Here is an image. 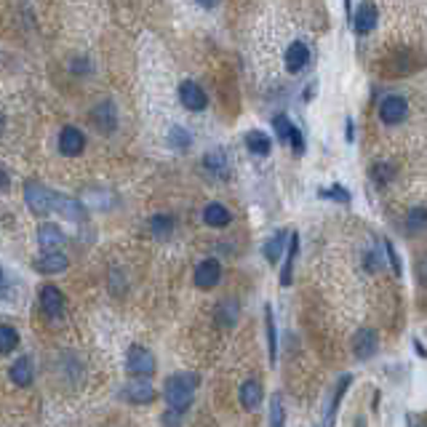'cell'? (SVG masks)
<instances>
[{
    "label": "cell",
    "instance_id": "6",
    "mask_svg": "<svg viewBox=\"0 0 427 427\" xmlns=\"http://www.w3.org/2000/svg\"><path fill=\"white\" fill-rule=\"evenodd\" d=\"M377 350H379V337H377V331L369 329V326L355 331V337H352V352H355L358 361H369V358H374Z\"/></svg>",
    "mask_w": 427,
    "mask_h": 427
},
{
    "label": "cell",
    "instance_id": "1",
    "mask_svg": "<svg viewBox=\"0 0 427 427\" xmlns=\"http://www.w3.org/2000/svg\"><path fill=\"white\" fill-rule=\"evenodd\" d=\"M195 384H198V377L190 372H179L174 377H168V382H166V404L171 406V411L174 414H182L187 411V406L193 404V395H195Z\"/></svg>",
    "mask_w": 427,
    "mask_h": 427
},
{
    "label": "cell",
    "instance_id": "15",
    "mask_svg": "<svg viewBox=\"0 0 427 427\" xmlns=\"http://www.w3.org/2000/svg\"><path fill=\"white\" fill-rule=\"evenodd\" d=\"M54 211H56V214H62V217H67V220H72V222H80L83 217H86V208H83V203H80V200H75V198L65 195V193H56Z\"/></svg>",
    "mask_w": 427,
    "mask_h": 427
},
{
    "label": "cell",
    "instance_id": "12",
    "mask_svg": "<svg viewBox=\"0 0 427 427\" xmlns=\"http://www.w3.org/2000/svg\"><path fill=\"white\" fill-rule=\"evenodd\" d=\"M307 65H310V48H307V43L296 40V43H291L286 48V70L288 72H302Z\"/></svg>",
    "mask_w": 427,
    "mask_h": 427
},
{
    "label": "cell",
    "instance_id": "32",
    "mask_svg": "<svg viewBox=\"0 0 427 427\" xmlns=\"http://www.w3.org/2000/svg\"><path fill=\"white\" fill-rule=\"evenodd\" d=\"M318 198H331V200H342V203H350V190L342 185H334V187H323V190H318Z\"/></svg>",
    "mask_w": 427,
    "mask_h": 427
},
{
    "label": "cell",
    "instance_id": "16",
    "mask_svg": "<svg viewBox=\"0 0 427 427\" xmlns=\"http://www.w3.org/2000/svg\"><path fill=\"white\" fill-rule=\"evenodd\" d=\"M91 121L97 123L99 131H115V126H118V115H115V107H112V102H102L94 107L91 112Z\"/></svg>",
    "mask_w": 427,
    "mask_h": 427
},
{
    "label": "cell",
    "instance_id": "26",
    "mask_svg": "<svg viewBox=\"0 0 427 427\" xmlns=\"http://www.w3.org/2000/svg\"><path fill=\"white\" fill-rule=\"evenodd\" d=\"M264 329H267V355H270V363L275 366V361H278V334H275V318L270 305H264Z\"/></svg>",
    "mask_w": 427,
    "mask_h": 427
},
{
    "label": "cell",
    "instance_id": "35",
    "mask_svg": "<svg viewBox=\"0 0 427 427\" xmlns=\"http://www.w3.org/2000/svg\"><path fill=\"white\" fill-rule=\"evenodd\" d=\"M419 275H422V281L427 283V256L422 259V264H419Z\"/></svg>",
    "mask_w": 427,
    "mask_h": 427
},
{
    "label": "cell",
    "instance_id": "13",
    "mask_svg": "<svg viewBox=\"0 0 427 427\" xmlns=\"http://www.w3.org/2000/svg\"><path fill=\"white\" fill-rule=\"evenodd\" d=\"M123 398H129V401L136 406H144L155 398V390L147 379H136V382H129L123 387Z\"/></svg>",
    "mask_w": 427,
    "mask_h": 427
},
{
    "label": "cell",
    "instance_id": "37",
    "mask_svg": "<svg viewBox=\"0 0 427 427\" xmlns=\"http://www.w3.org/2000/svg\"><path fill=\"white\" fill-rule=\"evenodd\" d=\"M355 427H366V419H363V416H361V414L355 416Z\"/></svg>",
    "mask_w": 427,
    "mask_h": 427
},
{
    "label": "cell",
    "instance_id": "8",
    "mask_svg": "<svg viewBox=\"0 0 427 427\" xmlns=\"http://www.w3.org/2000/svg\"><path fill=\"white\" fill-rule=\"evenodd\" d=\"M40 310L48 320H62L65 315V296L56 286H43L40 288Z\"/></svg>",
    "mask_w": 427,
    "mask_h": 427
},
{
    "label": "cell",
    "instance_id": "21",
    "mask_svg": "<svg viewBox=\"0 0 427 427\" xmlns=\"http://www.w3.org/2000/svg\"><path fill=\"white\" fill-rule=\"evenodd\" d=\"M243 142H246V147H249V153L259 155V158L270 155V150H273V139H270L264 131H256V129L246 134V136H243Z\"/></svg>",
    "mask_w": 427,
    "mask_h": 427
},
{
    "label": "cell",
    "instance_id": "33",
    "mask_svg": "<svg viewBox=\"0 0 427 427\" xmlns=\"http://www.w3.org/2000/svg\"><path fill=\"white\" fill-rule=\"evenodd\" d=\"M270 427H283V401H281V395H273V401H270Z\"/></svg>",
    "mask_w": 427,
    "mask_h": 427
},
{
    "label": "cell",
    "instance_id": "11",
    "mask_svg": "<svg viewBox=\"0 0 427 427\" xmlns=\"http://www.w3.org/2000/svg\"><path fill=\"white\" fill-rule=\"evenodd\" d=\"M377 22H379V9H377L374 3H361V6L355 9V16H352L355 33L369 35L374 27H377Z\"/></svg>",
    "mask_w": 427,
    "mask_h": 427
},
{
    "label": "cell",
    "instance_id": "17",
    "mask_svg": "<svg viewBox=\"0 0 427 427\" xmlns=\"http://www.w3.org/2000/svg\"><path fill=\"white\" fill-rule=\"evenodd\" d=\"M38 243H40L43 252H56L65 243V232H62V227L45 222V225H40V230H38Z\"/></svg>",
    "mask_w": 427,
    "mask_h": 427
},
{
    "label": "cell",
    "instance_id": "18",
    "mask_svg": "<svg viewBox=\"0 0 427 427\" xmlns=\"http://www.w3.org/2000/svg\"><path fill=\"white\" fill-rule=\"evenodd\" d=\"M241 404L246 411H256V406L262 404V382L259 379H246L241 384Z\"/></svg>",
    "mask_w": 427,
    "mask_h": 427
},
{
    "label": "cell",
    "instance_id": "36",
    "mask_svg": "<svg viewBox=\"0 0 427 427\" xmlns=\"http://www.w3.org/2000/svg\"><path fill=\"white\" fill-rule=\"evenodd\" d=\"M347 142H352V118H347Z\"/></svg>",
    "mask_w": 427,
    "mask_h": 427
},
{
    "label": "cell",
    "instance_id": "14",
    "mask_svg": "<svg viewBox=\"0 0 427 427\" xmlns=\"http://www.w3.org/2000/svg\"><path fill=\"white\" fill-rule=\"evenodd\" d=\"M350 384H352V374H345L340 382H337V390H334V395H331V401H329V409H326V419H323V427H334L342 398H345V393H347V387H350Z\"/></svg>",
    "mask_w": 427,
    "mask_h": 427
},
{
    "label": "cell",
    "instance_id": "27",
    "mask_svg": "<svg viewBox=\"0 0 427 427\" xmlns=\"http://www.w3.org/2000/svg\"><path fill=\"white\" fill-rule=\"evenodd\" d=\"M150 230H153L155 238H168L171 232H174V220L171 217H166V214H155L153 220H150Z\"/></svg>",
    "mask_w": 427,
    "mask_h": 427
},
{
    "label": "cell",
    "instance_id": "20",
    "mask_svg": "<svg viewBox=\"0 0 427 427\" xmlns=\"http://www.w3.org/2000/svg\"><path fill=\"white\" fill-rule=\"evenodd\" d=\"M65 267H67V256L62 252H43V256L35 262V270L45 275L62 273Z\"/></svg>",
    "mask_w": 427,
    "mask_h": 427
},
{
    "label": "cell",
    "instance_id": "29",
    "mask_svg": "<svg viewBox=\"0 0 427 427\" xmlns=\"http://www.w3.org/2000/svg\"><path fill=\"white\" fill-rule=\"evenodd\" d=\"M217 318H220L225 326H232L235 323V318H238V305H235V299H222L220 305H217Z\"/></svg>",
    "mask_w": 427,
    "mask_h": 427
},
{
    "label": "cell",
    "instance_id": "23",
    "mask_svg": "<svg viewBox=\"0 0 427 427\" xmlns=\"http://www.w3.org/2000/svg\"><path fill=\"white\" fill-rule=\"evenodd\" d=\"M203 166H206V171L217 174L220 179H227V174H230V163H227L225 150H211V153H206L203 155Z\"/></svg>",
    "mask_w": 427,
    "mask_h": 427
},
{
    "label": "cell",
    "instance_id": "28",
    "mask_svg": "<svg viewBox=\"0 0 427 427\" xmlns=\"http://www.w3.org/2000/svg\"><path fill=\"white\" fill-rule=\"evenodd\" d=\"M406 230L409 232L427 230V208H411V211L406 214Z\"/></svg>",
    "mask_w": 427,
    "mask_h": 427
},
{
    "label": "cell",
    "instance_id": "24",
    "mask_svg": "<svg viewBox=\"0 0 427 427\" xmlns=\"http://www.w3.org/2000/svg\"><path fill=\"white\" fill-rule=\"evenodd\" d=\"M286 241H291V235L286 230H278L270 238V241L264 243V256H267V262L270 264H278V259L283 256V246H286Z\"/></svg>",
    "mask_w": 427,
    "mask_h": 427
},
{
    "label": "cell",
    "instance_id": "9",
    "mask_svg": "<svg viewBox=\"0 0 427 427\" xmlns=\"http://www.w3.org/2000/svg\"><path fill=\"white\" fill-rule=\"evenodd\" d=\"M222 281V264L217 259H203V262L195 267V286L198 288H214V286Z\"/></svg>",
    "mask_w": 427,
    "mask_h": 427
},
{
    "label": "cell",
    "instance_id": "19",
    "mask_svg": "<svg viewBox=\"0 0 427 427\" xmlns=\"http://www.w3.org/2000/svg\"><path fill=\"white\" fill-rule=\"evenodd\" d=\"M9 379H11L13 384H19V387L33 384V363H30L27 355H22V358H16V361L11 363V369H9Z\"/></svg>",
    "mask_w": 427,
    "mask_h": 427
},
{
    "label": "cell",
    "instance_id": "4",
    "mask_svg": "<svg viewBox=\"0 0 427 427\" xmlns=\"http://www.w3.org/2000/svg\"><path fill=\"white\" fill-rule=\"evenodd\" d=\"M406 115H409V104H406L404 97L390 94V97H384L382 102H379V121L387 123V126H398V123H404Z\"/></svg>",
    "mask_w": 427,
    "mask_h": 427
},
{
    "label": "cell",
    "instance_id": "31",
    "mask_svg": "<svg viewBox=\"0 0 427 427\" xmlns=\"http://www.w3.org/2000/svg\"><path fill=\"white\" fill-rule=\"evenodd\" d=\"M16 345H19V334H16V329H11V326H0V350L11 352Z\"/></svg>",
    "mask_w": 427,
    "mask_h": 427
},
{
    "label": "cell",
    "instance_id": "7",
    "mask_svg": "<svg viewBox=\"0 0 427 427\" xmlns=\"http://www.w3.org/2000/svg\"><path fill=\"white\" fill-rule=\"evenodd\" d=\"M179 102H182V107L190 112H203L208 107V97L206 91L193 83V80H185L182 86H179Z\"/></svg>",
    "mask_w": 427,
    "mask_h": 427
},
{
    "label": "cell",
    "instance_id": "2",
    "mask_svg": "<svg viewBox=\"0 0 427 427\" xmlns=\"http://www.w3.org/2000/svg\"><path fill=\"white\" fill-rule=\"evenodd\" d=\"M24 200H27V206H30L33 214L45 217V214L54 211L56 193L51 187H45L43 182H27V185H24Z\"/></svg>",
    "mask_w": 427,
    "mask_h": 427
},
{
    "label": "cell",
    "instance_id": "34",
    "mask_svg": "<svg viewBox=\"0 0 427 427\" xmlns=\"http://www.w3.org/2000/svg\"><path fill=\"white\" fill-rule=\"evenodd\" d=\"M384 252H387V259H390V264H393V273L401 278V273H404V267H401V256H398V252H395L393 241H384Z\"/></svg>",
    "mask_w": 427,
    "mask_h": 427
},
{
    "label": "cell",
    "instance_id": "10",
    "mask_svg": "<svg viewBox=\"0 0 427 427\" xmlns=\"http://www.w3.org/2000/svg\"><path fill=\"white\" fill-rule=\"evenodd\" d=\"M83 147H86V136H83L80 129H75V126H65V129L59 131V150H62V155L75 158V155L83 153Z\"/></svg>",
    "mask_w": 427,
    "mask_h": 427
},
{
    "label": "cell",
    "instance_id": "22",
    "mask_svg": "<svg viewBox=\"0 0 427 427\" xmlns=\"http://www.w3.org/2000/svg\"><path fill=\"white\" fill-rule=\"evenodd\" d=\"M203 222H206L208 227H227L232 222V214L227 211V206H222V203H208L203 208Z\"/></svg>",
    "mask_w": 427,
    "mask_h": 427
},
{
    "label": "cell",
    "instance_id": "5",
    "mask_svg": "<svg viewBox=\"0 0 427 427\" xmlns=\"http://www.w3.org/2000/svg\"><path fill=\"white\" fill-rule=\"evenodd\" d=\"M126 369H129V374H134V377H153L155 372V358L150 350H144V347H139V345H134L131 350H129V358H126Z\"/></svg>",
    "mask_w": 427,
    "mask_h": 427
},
{
    "label": "cell",
    "instance_id": "30",
    "mask_svg": "<svg viewBox=\"0 0 427 427\" xmlns=\"http://www.w3.org/2000/svg\"><path fill=\"white\" fill-rule=\"evenodd\" d=\"M168 144H171L174 150H187V147L193 144V134L187 131L185 126H174V129L168 131Z\"/></svg>",
    "mask_w": 427,
    "mask_h": 427
},
{
    "label": "cell",
    "instance_id": "25",
    "mask_svg": "<svg viewBox=\"0 0 427 427\" xmlns=\"http://www.w3.org/2000/svg\"><path fill=\"white\" fill-rule=\"evenodd\" d=\"M296 256H299V235H291V241H288V252H286V264H283V270H281V283L283 286H291Z\"/></svg>",
    "mask_w": 427,
    "mask_h": 427
},
{
    "label": "cell",
    "instance_id": "3",
    "mask_svg": "<svg viewBox=\"0 0 427 427\" xmlns=\"http://www.w3.org/2000/svg\"><path fill=\"white\" fill-rule=\"evenodd\" d=\"M273 129H275V134H278V142L291 144V150H294L296 155L305 153V139H302V134H299V129L286 118L283 112L273 118Z\"/></svg>",
    "mask_w": 427,
    "mask_h": 427
}]
</instances>
